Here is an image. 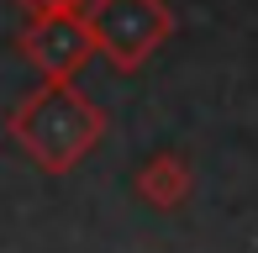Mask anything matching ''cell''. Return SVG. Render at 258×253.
Returning a JSON list of instances; mask_svg holds the SVG:
<instances>
[{
	"label": "cell",
	"instance_id": "6da1fadb",
	"mask_svg": "<svg viewBox=\"0 0 258 253\" xmlns=\"http://www.w3.org/2000/svg\"><path fill=\"white\" fill-rule=\"evenodd\" d=\"M111 116L74 90V79H42L27 100L6 116V132L42 174H69L100 148Z\"/></svg>",
	"mask_w": 258,
	"mask_h": 253
},
{
	"label": "cell",
	"instance_id": "7a4b0ae2",
	"mask_svg": "<svg viewBox=\"0 0 258 253\" xmlns=\"http://www.w3.org/2000/svg\"><path fill=\"white\" fill-rule=\"evenodd\" d=\"M85 27L95 37V53L116 74H137L174 37V11L169 0H90Z\"/></svg>",
	"mask_w": 258,
	"mask_h": 253
},
{
	"label": "cell",
	"instance_id": "3957f363",
	"mask_svg": "<svg viewBox=\"0 0 258 253\" xmlns=\"http://www.w3.org/2000/svg\"><path fill=\"white\" fill-rule=\"evenodd\" d=\"M16 53L42 79H74L95 58V37H90L85 16H37L16 32Z\"/></svg>",
	"mask_w": 258,
	"mask_h": 253
},
{
	"label": "cell",
	"instance_id": "277c9868",
	"mask_svg": "<svg viewBox=\"0 0 258 253\" xmlns=\"http://www.w3.org/2000/svg\"><path fill=\"white\" fill-rule=\"evenodd\" d=\"M190 190H195V169H190V158L184 153H174V148H158V153H148L143 164H137V174H132V195L143 206H153V211H179L184 201H190Z\"/></svg>",
	"mask_w": 258,
	"mask_h": 253
},
{
	"label": "cell",
	"instance_id": "5b68a950",
	"mask_svg": "<svg viewBox=\"0 0 258 253\" xmlns=\"http://www.w3.org/2000/svg\"><path fill=\"white\" fill-rule=\"evenodd\" d=\"M16 6L27 21H37V16H85L90 0H16Z\"/></svg>",
	"mask_w": 258,
	"mask_h": 253
}]
</instances>
